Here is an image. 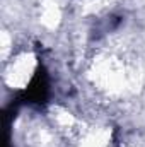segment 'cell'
<instances>
[{
	"label": "cell",
	"instance_id": "cell-1",
	"mask_svg": "<svg viewBox=\"0 0 145 147\" xmlns=\"http://www.w3.org/2000/svg\"><path fill=\"white\" fill-rule=\"evenodd\" d=\"M50 99V75L46 67L39 62L36 70L33 74L29 84L26 86V89H22L21 92L15 94V98L10 101L14 106H17L19 110L22 106H44Z\"/></svg>",
	"mask_w": 145,
	"mask_h": 147
}]
</instances>
